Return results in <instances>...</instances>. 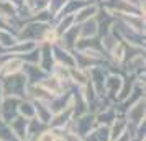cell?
<instances>
[{
    "mask_svg": "<svg viewBox=\"0 0 146 141\" xmlns=\"http://www.w3.org/2000/svg\"><path fill=\"white\" fill-rule=\"evenodd\" d=\"M0 85H2V92L3 97H17V99H27V87L28 82L23 72L20 74H13L0 79Z\"/></svg>",
    "mask_w": 146,
    "mask_h": 141,
    "instance_id": "obj_1",
    "label": "cell"
},
{
    "mask_svg": "<svg viewBox=\"0 0 146 141\" xmlns=\"http://www.w3.org/2000/svg\"><path fill=\"white\" fill-rule=\"evenodd\" d=\"M59 141H62V140H59Z\"/></svg>",
    "mask_w": 146,
    "mask_h": 141,
    "instance_id": "obj_19",
    "label": "cell"
},
{
    "mask_svg": "<svg viewBox=\"0 0 146 141\" xmlns=\"http://www.w3.org/2000/svg\"><path fill=\"white\" fill-rule=\"evenodd\" d=\"M82 141H110V131H108V126H102V125H97L90 133L84 136Z\"/></svg>",
    "mask_w": 146,
    "mask_h": 141,
    "instance_id": "obj_12",
    "label": "cell"
},
{
    "mask_svg": "<svg viewBox=\"0 0 146 141\" xmlns=\"http://www.w3.org/2000/svg\"><path fill=\"white\" fill-rule=\"evenodd\" d=\"M143 141H146V140H143Z\"/></svg>",
    "mask_w": 146,
    "mask_h": 141,
    "instance_id": "obj_18",
    "label": "cell"
},
{
    "mask_svg": "<svg viewBox=\"0 0 146 141\" xmlns=\"http://www.w3.org/2000/svg\"><path fill=\"white\" fill-rule=\"evenodd\" d=\"M2 100H3V92H2V85H0V103H2Z\"/></svg>",
    "mask_w": 146,
    "mask_h": 141,
    "instance_id": "obj_17",
    "label": "cell"
},
{
    "mask_svg": "<svg viewBox=\"0 0 146 141\" xmlns=\"http://www.w3.org/2000/svg\"><path fill=\"white\" fill-rule=\"evenodd\" d=\"M117 117H118V113H117L115 107L110 105V107L100 110L99 113H95V123L97 125H102V126H110Z\"/></svg>",
    "mask_w": 146,
    "mask_h": 141,
    "instance_id": "obj_10",
    "label": "cell"
},
{
    "mask_svg": "<svg viewBox=\"0 0 146 141\" xmlns=\"http://www.w3.org/2000/svg\"><path fill=\"white\" fill-rule=\"evenodd\" d=\"M71 121H72V112H71V108H66V110H62L59 113H54L51 117V120L48 123V128H51V130L67 128L71 125Z\"/></svg>",
    "mask_w": 146,
    "mask_h": 141,
    "instance_id": "obj_6",
    "label": "cell"
},
{
    "mask_svg": "<svg viewBox=\"0 0 146 141\" xmlns=\"http://www.w3.org/2000/svg\"><path fill=\"white\" fill-rule=\"evenodd\" d=\"M95 126H97V123H95V115L90 113V112L80 115L77 118H72L71 125H69V128H71L76 134H79L80 138L87 136Z\"/></svg>",
    "mask_w": 146,
    "mask_h": 141,
    "instance_id": "obj_2",
    "label": "cell"
},
{
    "mask_svg": "<svg viewBox=\"0 0 146 141\" xmlns=\"http://www.w3.org/2000/svg\"><path fill=\"white\" fill-rule=\"evenodd\" d=\"M21 72L27 77L28 85H36V84H40V82L48 75L38 64H25Z\"/></svg>",
    "mask_w": 146,
    "mask_h": 141,
    "instance_id": "obj_5",
    "label": "cell"
},
{
    "mask_svg": "<svg viewBox=\"0 0 146 141\" xmlns=\"http://www.w3.org/2000/svg\"><path fill=\"white\" fill-rule=\"evenodd\" d=\"M36 141H59V140H58L56 133H54L51 128H46L44 131H41L40 133V136L36 138Z\"/></svg>",
    "mask_w": 146,
    "mask_h": 141,
    "instance_id": "obj_16",
    "label": "cell"
},
{
    "mask_svg": "<svg viewBox=\"0 0 146 141\" xmlns=\"http://www.w3.org/2000/svg\"><path fill=\"white\" fill-rule=\"evenodd\" d=\"M23 66H25V62L21 61V58H18V56L8 58L5 62H0V79L13 74H20L23 71Z\"/></svg>",
    "mask_w": 146,
    "mask_h": 141,
    "instance_id": "obj_4",
    "label": "cell"
},
{
    "mask_svg": "<svg viewBox=\"0 0 146 141\" xmlns=\"http://www.w3.org/2000/svg\"><path fill=\"white\" fill-rule=\"evenodd\" d=\"M20 99L17 97H3V100L0 103V120L10 123L18 117V105H20Z\"/></svg>",
    "mask_w": 146,
    "mask_h": 141,
    "instance_id": "obj_3",
    "label": "cell"
},
{
    "mask_svg": "<svg viewBox=\"0 0 146 141\" xmlns=\"http://www.w3.org/2000/svg\"><path fill=\"white\" fill-rule=\"evenodd\" d=\"M0 141H15V136L8 126V123L2 120H0Z\"/></svg>",
    "mask_w": 146,
    "mask_h": 141,
    "instance_id": "obj_14",
    "label": "cell"
},
{
    "mask_svg": "<svg viewBox=\"0 0 146 141\" xmlns=\"http://www.w3.org/2000/svg\"><path fill=\"white\" fill-rule=\"evenodd\" d=\"M69 105H71V94L69 92H64V94H61V95H54L53 99H51V102L48 103V107H49L53 115L69 108Z\"/></svg>",
    "mask_w": 146,
    "mask_h": 141,
    "instance_id": "obj_7",
    "label": "cell"
},
{
    "mask_svg": "<svg viewBox=\"0 0 146 141\" xmlns=\"http://www.w3.org/2000/svg\"><path fill=\"white\" fill-rule=\"evenodd\" d=\"M18 117H23L25 120H33L35 118V107L30 99H23L18 105Z\"/></svg>",
    "mask_w": 146,
    "mask_h": 141,
    "instance_id": "obj_13",
    "label": "cell"
},
{
    "mask_svg": "<svg viewBox=\"0 0 146 141\" xmlns=\"http://www.w3.org/2000/svg\"><path fill=\"white\" fill-rule=\"evenodd\" d=\"M8 126L13 133L17 141H25L27 140V128H28V120H25L23 117H17L13 121L8 123Z\"/></svg>",
    "mask_w": 146,
    "mask_h": 141,
    "instance_id": "obj_8",
    "label": "cell"
},
{
    "mask_svg": "<svg viewBox=\"0 0 146 141\" xmlns=\"http://www.w3.org/2000/svg\"><path fill=\"white\" fill-rule=\"evenodd\" d=\"M17 44V40H15L13 36L10 33H7V31H2L0 30V46L3 48H12Z\"/></svg>",
    "mask_w": 146,
    "mask_h": 141,
    "instance_id": "obj_15",
    "label": "cell"
},
{
    "mask_svg": "<svg viewBox=\"0 0 146 141\" xmlns=\"http://www.w3.org/2000/svg\"><path fill=\"white\" fill-rule=\"evenodd\" d=\"M31 102H33V107H35V118L40 120L41 123L48 125L49 120H51V117H53L51 110H49V107H48V103L38 102V100H31Z\"/></svg>",
    "mask_w": 146,
    "mask_h": 141,
    "instance_id": "obj_11",
    "label": "cell"
},
{
    "mask_svg": "<svg viewBox=\"0 0 146 141\" xmlns=\"http://www.w3.org/2000/svg\"><path fill=\"white\" fill-rule=\"evenodd\" d=\"M108 131H110V141H115L117 138L123 136V134L128 131V123H126L125 117H117L113 123L108 126Z\"/></svg>",
    "mask_w": 146,
    "mask_h": 141,
    "instance_id": "obj_9",
    "label": "cell"
}]
</instances>
